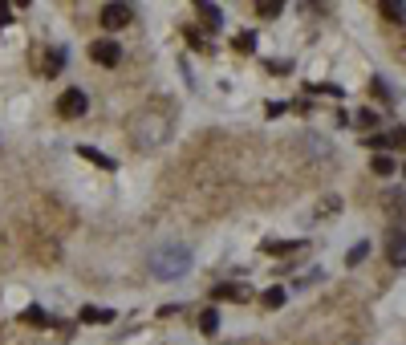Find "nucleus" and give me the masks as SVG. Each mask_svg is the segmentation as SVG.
I'll return each mask as SVG.
<instances>
[{
    "label": "nucleus",
    "mask_w": 406,
    "mask_h": 345,
    "mask_svg": "<svg viewBox=\"0 0 406 345\" xmlns=\"http://www.w3.org/2000/svg\"><path fill=\"white\" fill-rule=\"evenodd\" d=\"M171 114L167 110H138L135 118L126 122V134H131V146L150 155V151H163L171 142Z\"/></svg>",
    "instance_id": "obj_1"
},
{
    "label": "nucleus",
    "mask_w": 406,
    "mask_h": 345,
    "mask_svg": "<svg viewBox=\"0 0 406 345\" xmlns=\"http://www.w3.org/2000/svg\"><path fill=\"white\" fill-rule=\"evenodd\" d=\"M146 272L155 280H179L191 272V248L187 244H163L146 256Z\"/></svg>",
    "instance_id": "obj_2"
},
{
    "label": "nucleus",
    "mask_w": 406,
    "mask_h": 345,
    "mask_svg": "<svg viewBox=\"0 0 406 345\" xmlns=\"http://www.w3.org/2000/svg\"><path fill=\"white\" fill-rule=\"evenodd\" d=\"M86 110H90V98H86L78 86L65 89V93L57 98V114H61V118H69V122H74V118H86Z\"/></svg>",
    "instance_id": "obj_3"
},
{
    "label": "nucleus",
    "mask_w": 406,
    "mask_h": 345,
    "mask_svg": "<svg viewBox=\"0 0 406 345\" xmlns=\"http://www.w3.org/2000/svg\"><path fill=\"white\" fill-rule=\"evenodd\" d=\"M90 57L98 61V65L114 69V65L122 61V45H118V41H106V37H102V41H93V45H90Z\"/></svg>",
    "instance_id": "obj_4"
},
{
    "label": "nucleus",
    "mask_w": 406,
    "mask_h": 345,
    "mask_svg": "<svg viewBox=\"0 0 406 345\" xmlns=\"http://www.w3.org/2000/svg\"><path fill=\"white\" fill-rule=\"evenodd\" d=\"M386 260L394 268H406V232L403 227H390L386 232Z\"/></svg>",
    "instance_id": "obj_5"
},
{
    "label": "nucleus",
    "mask_w": 406,
    "mask_h": 345,
    "mask_svg": "<svg viewBox=\"0 0 406 345\" xmlns=\"http://www.w3.org/2000/svg\"><path fill=\"white\" fill-rule=\"evenodd\" d=\"M135 21V8L131 4H106L102 8V25L106 29H122V25H131Z\"/></svg>",
    "instance_id": "obj_6"
},
{
    "label": "nucleus",
    "mask_w": 406,
    "mask_h": 345,
    "mask_svg": "<svg viewBox=\"0 0 406 345\" xmlns=\"http://www.w3.org/2000/svg\"><path fill=\"white\" fill-rule=\"evenodd\" d=\"M374 151H394V146H406V126H394L390 134H370L365 138Z\"/></svg>",
    "instance_id": "obj_7"
},
{
    "label": "nucleus",
    "mask_w": 406,
    "mask_h": 345,
    "mask_svg": "<svg viewBox=\"0 0 406 345\" xmlns=\"http://www.w3.org/2000/svg\"><path fill=\"white\" fill-rule=\"evenodd\" d=\"M252 289L248 285H216L212 289V301H248Z\"/></svg>",
    "instance_id": "obj_8"
},
{
    "label": "nucleus",
    "mask_w": 406,
    "mask_h": 345,
    "mask_svg": "<svg viewBox=\"0 0 406 345\" xmlns=\"http://www.w3.org/2000/svg\"><path fill=\"white\" fill-rule=\"evenodd\" d=\"M61 69H65V49L53 45V49H45V57H41V74H45V78H57Z\"/></svg>",
    "instance_id": "obj_9"
},
{
    "label": "nucleus",
    "mask_w": 406,
    "mask_h": 345,
    "mask_svg": "<svg viewBox=\"0 0 406 345\" xmlns=\"http://www.w3.org/2000/svg\"><path fill=\"white\" fill-rule=\"evenodd\" d=\"M260 248H264L269 256H289V252H297V248H305V244H301V240H264Z\"/></svg>",
    "instance_id": "obj_10"
},
{
    "label": "nucleus",
    "mask_w": 406,
    "mask_h": 345,
    "mask_svg": "<svg viewBox=\"0 0 406 345\" xmlns=\"http://www.w3.org/2000/svg\"><path fill=\"white\" fill-rule=\"evenodd\" d=\"M82 321H90V325H106V321H114V309H102V304H82Z\"/></svg>",
    "instance_id": "obj_11"
},
{
    "label": "nucleus",
    "mask_w": 406,
    "mask_h": 345,
    "mask_svg": "<svg viewBox=\"0 0 406 345\" xmlns=\"http://www.w3.org/2000/svg\"><path fill=\"white\" fill-rule=\"evenodd\" d=\"M195 12L203 16V25H207L212 33H216V29L224 25V12H220V4H195Z\"/></svg>",
    "instance_id": "obj_12"
},
{
    "label": "nucleus",
    "mask_w": 406,
    "mask_h": 345,
    "mask_svg": "<svg viewBox=\"0 0 406 345\" xmlns=\"http://www.w3.org/2000/svg\"><path fill=\"white\" fill-rule=\"evenodd\" d=\"M382 208L390 216H406V191H382Z\"/></svg>",
    "instance_id": "obj_13"
},
{
    "label": "nucleus",
    "mask_w": 406,
    "mask_h": 345,
    "mask_svg": "<svg viewBox=\"0 0 406 345\" xmlns=\"http://www.w3.org/2000/svg\"><path fill=\"white\" fill-rule=\"evenodd\" d=\"M78 155H82L86 163H93V167H102V171H114V159H106L98 146H78Z\"/></svg>",
    "instance_id": "obj_14"
},
{
    "label": "nucleus",
    "mask_w": 406,
    "mask_h": 345,
    "mask_svg": "<svg viewBox=\"0 0 406 345\" xmlns=\"http://www.w3.org/2000/svg\"><path fill=\"white\" fill-rule=\"evenodd\" d=\"M378 12H382L390 25H403V21H406V4H394V0H382V4H378Z\"/></svg>",
    "instance_id": "obj_15"
},
{
    "label": "nucleus",
    "mask_w": 406,
    "mask_h": 345,
    "mask_svg": "<svg viewBox=\"0 0 406 345\" xmlns=\"http://www.w3.org/2000/svg\"><path fill=\"white\" fill-rule=\"evenodd\" d=\"M25 321H29V325H37V329H45V325L53 321V317H49V313L41 309V304H29V309H25Z\"/></svg>",
    "instance_id": "obj_16"
},
{
    "label": "nucleus",
    "mask_w": 406,
    "mask_h": 345,
    "mask_svg": "<svg viewBox=\"0 0 406 345\" xmlns=\"http://www.w3.org/2000/svg\"><path fill=\"white\" fill-rule=\"evenodd\" d=\"M232 49H236V53H252V49H256V33H252V29H244V33H236V41H232Z\"/></svg>",
    "instance_id": "obj_17"
},
{
    "label": "nucleus",
    "mask_w": 406,
    "mask_h": 345,
    "mask_svg": "<svg viewBox=\"0 0 406 345\" xmlns=\"http://www.w3.org/2000/svg\"><path fill=\"white\" fill-rule=\"evenodd\" d=\"M370 167H374V175H382V179H386V175H394V171H398L390 155H374V163H370Z\"/></svg>",
    "instance_id": "obj_18"
},
{
    "label": "nucleus",
    "mask_w": 406,
    "mask_h": 345,
    "mask_svg": "<svg viewBox=\"0 0 406 345\" xmlns=\"http://www.w3.org/2000/svg\"><path fill=\"white\" fill-rule=\"evenodd\" d=\"M199 329H203V333H207V337H212V333H216V329H220V313H216V309H207V313H203V317H199Z\"/></svg>",
    "instance_id": "obj_19"
},
{
    "label": "nucleus",
    "mask_w": 406,
    "mask_h": 345,
    "mask_svg": "<svg viewBox=\"0 0 406 345\" xmlns=\"http://www.w3.org/2000/svg\"><path fill=\"white\" fill-rule=\"evenodd\" d=\"M260 304H264V309H280V304H284V289H269V293L260 297Z\"/></svg>",
    "instance_id": "obj_20"
},
{
    "label": "nucleus",
    "mask_w": 406,
    "mask_h": 345,
    "mask_svg": "<svg viewBox=\"0 0 406 345\" xmlns=\"http://www.w3.org/2000/svg\"><path fill=\"white\" fill-rule=\"evenodd\" d=\"M280 8H284L280 0H260V4H256V12H260V16H280Z\"/></svg>",
    "instance_id": "obj_21"
},
{
    "label": "nucleus",
    "mask_w": 406,
    "mask_h": 345,
    "mask_svg": "<svg viewBox=\"0 0 406 345\" xmlns=\"http://www.w3.org/2000/svg\"><path fill=\"white\" fill-rule=\"evenodd\" d=\"M354 122H358V126H378V110H361V114H354Z\"/></svg>",
    "instance_id": "obj_22"
},
{
    "label": "nucleus",
    "mask_w": 406,
    "mask_h": 345,
    "mask_svg": "<svg viewBox=\"0 0 406 345\" xmlns=\"http://www.w3.org/2000/svg\"><path fill=\"white\" fill-rule=\"evenodd\" d=\"M370 89H374V93H378L382 102H394V93L386 89V82H382V78H374V82H370Z\"/></svg>",
    "instance_id": "obj_23"
},
{
    "label": "nucleus",
    "mask_w": 406,
    "mask_h": 345,
    "mask_svg": "<svg viewBox=\"0 0 406 345\" xmlns=\"http://www.w3.org/2000/svg\"><path fill=\"white\" fill-rule=\"evenodd\" d=\"M365 252H370V244H365V240H361V244H354V248H350V264H361V260H365Z\"/></svg>",
    "instance_id": "obj_24"
},
{
    "label": "nucleus",
    "mask_w": 406,
    "mask_h": 345,
    "mask_svg": "<svg viewBox=\"0 0 406 345\" xmlns=\"http://www.w3.org/2000/svg\"><path fill=\"white\" fill-rule=\"evenodd\" d=\"M337 208H341V199H325V203L317 208V216H329V212H337Z\"/></svg>",
    "instance_id": "obj_25"
},
{
    "label": "nucleus",
    "mask_w": 406,
    "mask_h": 345,
    "mask_svg": "<svg viewBox=\"0 0 406 345\" xmlns=\"http://www.w3.org/2000/svg\"><path fill=\"white\" fill-rule=\"evenodd\" d=\"M8 21H12V8H8V4L0 0V29H8Z\"/></svg>",
    "instance_id": "obj_26"
},
{
    "label": "nucleus",
    "mask_w": 406,
    "mask_h": 345,
    "mask_svg": "<svg viewBox=\"0 0 406 345\" xmlns=\"http://www.w3.org/2000/svg\"><path fill=\"white\" fill-rule=\"evenodd\" d=\"M317 93H333V98H341V86H329V82H321V86H313Z\"/></svg>",
    "instance_id": "obj_27"
}]
</instances>
